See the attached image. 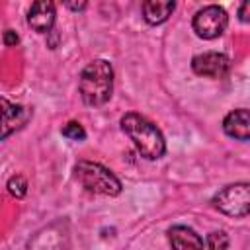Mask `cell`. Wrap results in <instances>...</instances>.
Wrapping results in <instances>:
<instances>
[{"label": "cell", "mask_w": 250, "mask_h": 250, "mask_svg": "<svg viewBox=\"0 0 250 250\" xmlns=\"http://www.w3.org/2000/svg\"><path fill=\"white\" fill-rule=\"evenodd\" d=\"M121 129L135 143L141 156H145L148 160H158L160 156H164V152H166L164 137H162L160 129L154 123H150L146 117H143L135 111L125 113L121 117Z\"/></svg>", "instance_id": "1"}, {"label": "cell", "mask_w": 250, "mask_h": 250, "mask_svg": "<svg viewBox=\"0 0 250 250\" xmlns=\"http://www.w3.org/2000/svg\"><path fill=\"white\" fill-rule=\"evenodd\" d=\"M80 96L86 105H104L113 92V68L107 61L96 59L88 62L80 74Z\"/></svg>", "instance_id": "2"}, {"label": "cell", "mask_w": 250, "mask_h": 250, "mask_svg": "<svg viewBox=\"0 0 250 250\" xmlns=\"http://www.w3.org/2000/svg\"><path fill=\"white\" fill-rule=\"evenodd\" d=\"M74 174H76V180L88 191H94L100 195H109V197H113L121 191V182L117 180V176L109 168H105L98 162L80 160L74 166Z\"/></svg>", "instance_id": "3"}, {"label": "cell", "mask_w": 250, "mask_h": 250, "mask_svg": "<svg viewBox=\"0 0 250 250\" xmlns=\"http://www.w3.org/2000/svg\"><path fill=\"white\" fill-rule=\"evenodd\" d=\"M213 205L229 217H246L250 215V184L238 182L223 188L215 197Z\"/></svg>", "instance_id": "4"}, {"label": "cell", "mask_w": 250, "mask_h": 250, "mask_svg": "<svg viewBox=\"0 0 250 250\" xmlns=\"http://www.w3.org/2000/svg\"><path fill=\"white\" fill-rule=\"evenodd\" d=\"M229 23V16L221 6H205L193 16V31L203 39L219 37Z\"/></svg>", "instance_id": "5"}, {"label": "cell", "mask_w": 250, "mask_h": 250, "mask_svg": "<svg viewBox=\"0 0 250 250\" xmlns=\"http://www.w3.org/2000/svg\"><path fill=\"white\" fill-rule=\"evenodd\" d=\"M191 68L199 76L207 78H223L229 72V59L223 53L207 51L201 55H195L191 59Z\"/></svg>", "instance_id": "6"}, {"label": "cell", "mask_w": 250, "mask_h": 250, "mask_svg": "<svg viewBox=\"0 0 250 250\" xmlns=\"http://www.w3.org/2000/svg\"><path fill=\"white\" fill-rule=\"evenodd\" d=\"M2 139H8L14 131L21 129L29 119H31V109L10 104L6 98H2Z\"/></svg>", "instance_id": "7"}, {"label": "cell", "mask_w": 250, "mask_h": 250, "mask_svg": "<svg viewBox=\"0 0 250 250\" xmlns=\"http://www.w3.org/2000/svg\"><path fill=\"white\" fill-rule=\"evenodd\" d=\"M27 23L39 33H49L55 25V4L47 0L33 2L27 12Z\"/></svg>", "instance_id": "8"}, {"label": "cell", "mask_w": 250, "mask_h": 250, "mask_svg": "<svg viewBox=\"0 0 250 250\" xmlns=\"http://www.w3.org/2000/svg\"><path fill=\"white\" fill-rule=\"evenodd\" d=\"M223 131L236 141H250V109H234L223 119Z\"/></svg>", "instance_id": "9"}, {"label": "cell", "mask_w": 250, "mask_h": 250, "mask_svg": "<svg viewBox=\"0 0 250 250\" xmlns=\"http://www.w3.org/2000/svg\"><path fill=\"white\" fill-rule=\"evenodd\" d=\"M168 238L174 250H203V240L201 236L184 225H176L168 230Z\"/></svg>", "instance_id": "10"}, {"label": "cell", "mask_w": 250, "mask_h": 250, "mask_svg": "<svg viewBox=\"0 0 250 250\" xmlns=\"http://www.w3.org/2000/svg\"><path fill=\"white\" fill-rule=\"evenodd\" d=\"M176 4L172 0H146L143 2V16L150 25H158L168 20Z\"/></svg>", "instance_id": "11"}, {"label": "cell", "mask_w": 250, "mask_h": 250, "mask_svg": "<svg viewBox=\"0 0 250 250\" xmlns=\"http://www.w3.org/2000/svg\"><path fill=\"white\" fill-rule=\"evenodd\" d=\"M207 248L209 250H227L229 248V236L225 230H215L207 236Z\"/></svg>", "instance_id": "12"}, {"label": "cell", "mask_w": 250, "mask_h": 250, "mask_svg": "<svg viewBox=\"0 0 250 250\" xmlns=\"http://www.w3.org/2000/svg\"><path fill=\"white\" fill-rule=\"evenodd\" d=\"M8 191H10L14 197H23L25 191H27V182H25V178L20 176V174L12 176V178L8 180Z\"/></svg>", "instance_id": "13"}, {"label": "cell", "mask_w": 250, "mask_h": 250, "mask_svg": "<svg viewBox=\"0 0 250 250\" xmlns=\"http://www.w3.org/2000/svg\"><path fill=\"white\" fill-rule=\"evenodd\" d=\"M62 135L66 139H72V141H84L86 139V131L82 129V125L78 121H68L62 127Z\"/></svg>", "instance_id": "14"}, {"label": "cell", "mask_w": 250, "mask_h": 250, "mask_svg": "<svg viewBox=\"0 0 250 250\" xmlns=\"http://www.w3.org/2000/svg\"><path fill=\"white\" fill-rule=\"evenodd\" d=\"M238 20L244 23H250V0H246L238 6Z\"/></svg>", "instance_id": "15"}, {"label": "cell", "mask_w": 250, "mask_h": 250, "mask_svg": "<svg viewBox=\"0 0 250 250\" xmlns=\"http://www.w3.org/2000/svg\"><path fill=\"white\" fill-rule=\"evenodd\" d=\"M18 41H20V37H18V33H16V31H12V29H6V31H4V43H6L8 47L16 45Z\"/></svg>", "instance_id": "16"}, {"label": "cell", "mask_w": 250, "mask_h": 250, "mask_svg": "<svg viewBox=\"0 0 250 250\" xmlns=\"http://www.w3.org/2000/svg\"><path fill=\"white\" fill-rule=\"evenodd\" d=\"M68 8H72V10H84V8H86V2H80V4H68Z\"/></svg>", "instance_id": "17"}]
</instances>
